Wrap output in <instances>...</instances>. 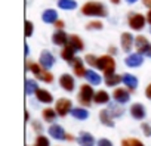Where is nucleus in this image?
<instances>
[{"mask_svg": "<svg viewBox=\"0 0 151 146\" xmlns=\"http://www.w3.org/2000/svg\"><path fill=\"white\" fill-rule=\"evenodd\" d=\"M82 14L86 15V16H99V18H104V16L108 15V11H107V8L101 2H88V3L83 5Z\"/></svg>", "mask_w": 151, "mask_h": 146, "instance_id": "f257e3e1", "label": "nucleus"}, {"mask_svg": "<svg viewBox=\"0 0 151 146\" xmlns=\"http://www.w3.org/2000/svg\"><path fill=\"white\" fill-rule=\"evenodd\" d=\"M25 65H27V69H30L33 74L36 75V78H40V80L45 81V83H52V81H53V75L50 74V72H49L46 68H43L40 63L27 62Z\"/></svg>", "mask_w": 151, "mask_h": 146, "instance_id": "f03ea898", "label": "nucleus"}, {"mask_svg": "<svg viewBox=\"0 0 151 146\" xmlns=\"http://www.w3.org/2000/svg\"><path fill=\"white\" fill-rule=\"evenodd\" d=\"M96 68L101 69L105 75H108V74H113V72H114V69H116V62H114V59H113L111 56L104 55V56L98 58Z\"/></svg>", "mask_w": 151, "mask_h": 146, "instance_id": "7ed1b4c3", "label": "nucleus"}, {"mask_svg": "<svg viewBox=\"0 0 151 146\" xmlns=\"http://www.w3.org/2000/svg\"><path fill=\"white\" fill-rule=\"evenodd\" d=\"M93 96H95V93H93L92 87L89 84H82L80 92H79V102L85 106H89L93 100Z\"/></svg>", "mask_w": 151, "mask_h": 146, "instance_id": "20e7f679", "label": "nucleus"}, {"mask_svg": "<svg viewBox=\"0 0 151 146\" xmlns=\"http://www.w3.org/2000/svg\"><path fill=\"white\" fill-rule=\"evenodd\" d=\"M145 21H147V18L141 14H129V16H127V24L135 31L142 30L144 25H145Z\"/></svg>", "mask_w": 151, "mask_h": 146, "instance_id": "39448f33", "label": "nucleus"}, {"mask_svg": "<svg viewBox=\"0 0 151 146\" xmlns=\"http://www.w3.org/2000/svg\"><path fill=\"white\" fill-rule=\"evenodd\" d=\"M55 109H56V112H58L59 117H65V115L73 109V106H71V100H70V99H65V98H61V99L56 102Z\"/></svg>", "mask_w": 151, "mask_h": 146, "instance_id": "423d86ee", "label": "nucleus"}, {"mask_svg": "<svg viewBox=\"0 0 151 146\" xmlns=\"http://www.w3.org/2000/svg\"><path fill=\"white\" fill-rule=\"evenodd\" d=\"M39 63H40L43 68L49 69V68H52V66H53V63H55V58H53V55H52L49 50H43V52L40 53Z\"/></svg>", "mask_w": 151, "mask_h": 146, "instance_id": "0eeeda50", "label": "nucleus"}, {"mask_svg": "<svg viewBox=\"0 0 151 146\" xmlns=\"http://www.w3.org/2000/svg\"><path fill=\"white\" fill-rule=\"evenodd\" d=\"M68 63H70V66H73L74 74L77 75V77H85L86 69H85V66H83V61H82L80 58H74V59L70 61Z\"/></svg>", "mask_w": 151, "mask_h": 146, "instance_id": "6e6552de", "label": "nucleus"}, {"mask_svg": "<svg viewBox=\"0 0 151 146\" xmlns=\"http://www.w3.org/2000/svg\"><path fill=\"white\" fill-rule=\"evenodd\" d=\"M68 40H70V37H68L67 33L62 31V30H56V31L53 33V36H52V41H53V44H56V46H67V44H68Z\"/></svg>", "mask_w": 151, "mask_h": 146, "instance_id": "1a4fd4ad", "label": "nucleus"}, {"mask_svg": "<svg viewBox=\"0 0 151 146\" xmlns=\"http://www.w3.org/2000/svg\"><path fill=\"white\" fill-rule=\"evenodd\" d=\"M59 86H61L64 90H67V92H73L76 83H74V78H73L70 74H62V75L59 77Z\"/></svg>", "mask_w": 151, "mask_h": 146, "instance_id": "9d476101", "label": "nucleus"}, {"mask_svg": "<svg viewBox=\"0 0 151 146\" xmlns=\"http://www.w3.org/2000/svg\"><path fill=\"white\" fill-rule=\"evenodd\" d=\"M120 43H122V49L126 53H129L130 49H132V46L135 44V38H133V36L130 33H123L122 34V38H120Z\"/></svg>", "mask_w": 151, "mask_h": 146, "instance_id": "9b49d317", "label": "nucleus"}, {"mask_svg": "<svg viewBox=\"0 0 151 146\" xmlns=\"http://www.w3.org/2000/svg\"><path fill=\"white\" fill-rule=\"evenodd\" d=\"M129 98H130V96H129V92H127L126 89H122V87L116 89L114 93H113V99H114V102H119L120 105L129 102Z\"/></svg>", "mask_w": 151, "mask_h": 146, "instance_id": "f8f14e48", "label": "nucleus"}, {"mask_svg": "<svg viewBox=\"0 0 151 146\" xmlns=\"http://www.w3.org/2000/svg\"><path fill=\"white\" fill-rule=\"evenodd\" d=\"M150 46H151V44L148 43V40H147L144 36H138V37H135V47H136L138 53L145 55V52L148 50Z\"/></svg>", "mask_w": 151, "mask_h": 146, "instance_id": "ddd939ff", "label": "nucleus"}, {"mask_svg": "<svg viewBox=\"0 0 151 146\" xmlns=\"http://www.w3.org/2000/svg\"><path fill=\"white\" fill-rule=\"evenodd\" d=\"M142 62H144V58H142L141 53H130V55L124 59V63H126L127 66H132V68L139 66Z\"/></svg>", "mask_w": 151, "mask_h": 146, "instance_id": "4468645a", "label": "nucleus"}, {"mask_svg": "<svg viewBox=\"0 0 151 146\" xmlns=\"http://www.w3.org/2000/svg\"><path fill=\"white\" fill-rule=\"evenodd\" d=\"M49 134H50V137L58 139V140H65V136H67L64 128L61 125H58V124H53V125L49 127Z\"/></svg>", "mask_w": 151, "mask_h": 146, "instance_id": "2eb2a0df", "label": "nucleus"}, {"mask_svg": "<svg viewBox=\"0 0 151 146\" xmlns=\"http://www.w3.org/2000/svg\"><path fill=\"white\" fill-rule=\"evenodd\" d=\"M77 142H79L80 146H93L95 145L93 136L91 133H88V131H82L79 134V137H77Z\"/></svg>", "mask_w": 151, "mask_h": 146, "instance_id": "dca6fc26", "label": "nucleus"}, {"mask_svg": "<svg viewBox=\"0 0 151 146\" xmlns=\"http://www.w3.org/2000/svg\"><path fill=\"white\" fill-rule=\"evenodd\" d=\"M36 98L42 103H52L53 102V96L47 90H45V89H37L36 90Z\"/></svg>", "mask_w": 151, "mask_h": 146, "instance_id": "f3484780", "label": "nucleus"}, {"mask_svg": "<svg viewBox=\"0 0 151 146\" xmlns=\"http://www.w3.org/2000/svg\"><path fill=\"white\" fill-rule=\"evenodd\" d=\"M130 115L135 118V120H142V118H145V108L141 105V103H135V105H132V108H130Z\"/></svg>", "mask_w": 151, "mask_h": 146, "instance_id": "a211bd4d", "label": "nucleus"}, {"mask_svg": "<svg viewBox=\"0 0 151 146\" xmlns=\"http://www.w3.org/2000/svg\"><path fill=\"white\" fill-rule=\"evenodd\" d=\"M114 117L111 115V112L108 111V109H102L101 112H99V120H101V122L104 124V125H107V127H114V120H113Z\"/></svg>", "mask_w": 151, "mask_h": 146, "instance_id": "6ab92c4d", "label": "nucleus"}, {"mask_svg": "<svg viewBox=\"0 0 151 146\" xmlns=\"http://www.w3.org/2000/svg\"><path fill=\"white\" fill-rule=\"evenodd\" d=\"M42 19H43L45 24H55L58 21V14H56L55 9H47V11L43 12Z\"/></svg>", "mask_w": 151, "mask_h": 146, "instance_id": "aec40b11", "label": "nucleus"}, {"mask_svg": "<svg viewBox=\"0 0 151 146\" xmlns=\"http://www.w3.org/2000/svg\"><path fill=\"white\" fill-rule=\"evenodd\" d=\"M122 77H123L124 86H126L130 92H133V90L138 87V78H136L135 75H132V74H124V75H122Z\"/></svg>", "mask_w": 151, "mask_h": 146, "instance_id": "412c9836", "label": "nucleus"}, {"mask_svg": "<svg viewBox=\"0 0 151 146\" xmlns=\"http://www.w3.org/2000/svg\"><path fill=\"white\" fill-rule=\"evenodd\" d=\"M77 52L73 46H70V44H67V46H64V49H62V52H61V56H62V59H65V61H73L76 56H74V53Z\"/></svg>", "mask_w": 151, "mask_h": 146, "instance_id": "4be33fe9", "label": "nucleus"}, {"mask_svg": "<svg viewBox=\"0 0 151 146\" xmlns=\"http://www.w3.org/2000/svg\"><path fill=\"white\" fill-rule=\"evenodd\" d=\"M93 102L98 103V105H104V103H108L110 102V95L104 90H99L98 93H95L93 96Z\"/></svg>", "mask_w": 151, "mask_h": 146, "instance_id": "5701e85b", "label": "nucleus"}, {"mask_svg": "<svg viewBox=\"0 0 151 146\" xmlns=\"http://www.w3.org/2000/svg\"><path fill=\"white\" fill-rule=\"evenodd\" d=\"M68 44L70 46H73L76 50H83V47H85V44H83V41H82V38L79 37V36H76V34H73V36H70V40H68Z\"/></svg>", "mask_w": 151, "mask_h": 146, "instance_id": "b1692460", "label": "nucleus"}, {"mask_svg": "<svg viewBox=\"0 0 151 146\" xmlns=\"http://www.w3.org/2000/svg\"><path fill=\"white\" fill-rule=\"evenodd\" d=\"M85 78L91 83V84H95V86H98V84H101V77L96 74L95 71H92V69H88L86 71V74H85Z\"/></svg>", "mask_w": 151, "mask_h": 146, "instance_id": "393cba45", "label": "nucleus"}, {"mask_svg": "<svg viewBox=\"0 0 151 146\" xmlns=\"http://www.w3.org/2000/svg\"><path fill=\"white\" fill-rule=\"evenodd\" d=\"M120 81H123V77H120V75H117V74H108V75H105V84L107 86H110V87H114V86H117Z\"/></svg>", "mask_w": 151, "mask_h": 146, "instance_id": "a878e982", "label": "nucleus"}, {"mask_svg": "<svg viewBox=\"0 0 151 146\" xmlns=\"http://www.w3.org/2000/svg\"><path fill=\"white\" fill-rule=\"evenodd\" d=\"M58 6L64 11H73L77 8V2L76 0H58Z\"/></svg>", "mask_w": 151, "mask_h": 146, "instance_id": "bb28decb", "label": "nucleus"}, {"mask_svg": "<svg viewBox=\"0 0 151 146\" xmlns=\"http://www.w3.org/2000/svg\"><path fill=\"white\" fill-rule=\"evenodd\" d=\"M71 115L76 118V120H86L89 117V112L83 108H73L71 109Z\"/></svg>", "mask_w": 151, "mask_h": 146, "instance_id": "cd10ccee", "label": "nucleus"}, {"mask_svg": "<svg viewBox=\"0 0 151 146\" xmlns=\"http://www.w3.org/2000/svg\"><path fill=\"white\" fill-rule=\"evenodd\" d=\"M42 115H43V120H45V121H47V122H53V121L56 120V117H58V112H56V109H50V108H47V109H45V111L42 112Z\"/></svg>", "mask_w": 151, "mask_h": 146, "instance_id": "c85d7f7f", "label": "nucleus"}, {"mask_svg": "<svg viewBox=\"0 0 151 146\" xmlns=\"http://www.w3.org/2000/svg\"><path fill=\"white\" fill-rule=\"evenodd\" d=\"M37 89H39V87H37V81H36V80H31V78L25 80V93H27L28 96L33 95V93H36Z\"/></svg>", "mask_w": 151, "mask_h": 146, "instance_id": "c756f323", "label": "nucleus"}, {"mask_svg": "<svg viewBox=\"0 0 151 146\" xmlns=\"http://www.w3.org/2000/svg\"><path fill=\"white\" fill-rule=\"evenodd\" d=\"M108 111L111 112L113 117H122V115H123V108L119 106V102L110 103V105H108Z\"/></svg>", "mask_w": 151, "mask_h": 146, "instance_id": "7c9ffc66", "label": "nucleus"}, {"mask_svg": "<svg viewBox=\"0 0 151 146\" xmlns=\"http://www.w3.org/2000/svg\"><path fill=\"white\" fill-rule=\"evenodd\" d=\"M122 146H144V143L139 142L138 139L130 137V139H124V140L122 142Z\"/></svg>", "mask_w": 151, "mask_h": 146, "instance_id": "2f4dec72", "label": "nucleus"}, {"mask_svg": "<svg viewBox=\"0 0 151 146\" xmlns=\"http://www.w3.org/2000/svg\"><path fill=\"white\" fill-rule=\"evenodd\" d=\"M34 146H50V143H49V139H47V137H45V136L40 134V136L36 139Z\"/></svg>", "mask_w": 151, "mask_h": 146, "instance_id": "473e14b6", "label": "nucleus"}, {"mask_svg": "<svg viewBox=\"0 0 151 146\" xmlns=\"http://www.w3.org/2000/svg\"><path fill=\"white\" fill-rule=\"evenodd\" d=\"M102 22L101 21H92V22H89L88 25H86V28L88 30H102Z\"/></svg>", "mask_w": 151, "mask_h": 146, "instance_id": "72a5a7b5", "label": "nucleus"}, {"mask_svg": "<svg viewBox=\"0 0 151 146\" xmlns=\"http://www.w3.org/2000/svg\"><path fill=\"white\" fill-rule=\"evenodd\" d=\"M33 30H34L33 22L31 21H25V36L27 37H31L33 36Z\"/></svg>", "mask_w": 151, "mask_h": 146, "instance_id": "f704fd0d", "label": "nucleus"}, {"mask_svg": "<svg viewBox=\"0 0 151 146\" xmlns=\"http://www.w3.org/2000/svg\"><path fill=\"white\" fill-rule=\"evenodd\" d=\"M85 61H86L91 66H96V63H98V58H95L93 55H86Z\"/></svg>", "mask_w": 151, "mask_h": 146, "instance_id": "c9c22d12", "label": "nucleus"}, {"mask_svg": "<svg viewBox=\"0 0 151 146\" xmlns=\"http://www.w3.org/2000/svg\"><path fill=\"white\" fill-rule=\"evenodd\" d=\"M141 128H142V131H144V134H145L147 137H150V136H151V125H150V124L144 122V124L141 125Z\"/></svg>", "mask_w": 151, "mask_h": 146, "instance_id": "e433bc0d", "label": "nucleus"}, {"mask_svg": "<svg viewBox=\"0 0 151 146\" xmlns=\"http://www.w3.org/2000/svg\"><path fill=\"white\" fill-rule=\"evenodd\" d=\"M98 146H113V143L108 140V139H101L98 142Z\"/></svg>", "mask_w": 151, "mask_h": 146, "instance_id": "4c0bfd02", "label": "nucleus"}, {"mask_svg": "<svg viewBox=\"0 0 151 146\" xmlns=\"http://www.w3.org/2000/svg\"><path fill=\"white\" fill-rule=\"evenodd\" d=\"M33 128H34L36 131H42V124H40L39 121H34V122H33Z\"/></svg>", "mask_w": 151, "mask_h": 146, "instance_id": "58836bf2", "label": "nucleus"}, {"mask_svg": "<svg viewBox=\"0 0 151 146\" xmlns=\"http://www.w3.org/2000/svg\"><path fill=\"white\" fill-rule=\"evenodd\" d=\"M145 96H147V98L151 100V84H150V86L145 89Z\"/></svg>", "mask_w": 151, "mask_h": 146, "instance_id": "ea45409f", "label": "nucleus"}, {"mask_svg": "<svg viewBox=\"0 0 151 146\" xmlns=\"http://www.w3.org/2000/svg\"><path fill=\"white\" fill-rule=\"evenodd\" d=\"M55 27H56L58 30H62V27H64V22H62V21H56V22H55Z\"/></svg>", "mask_w": 151, "mask_h": 146, "instance_id": "a19ab883", "label": "nucleus"}, {"mask_svg": "<svg viewBox=\"0 0 151 146\" xmlns=\"http://www.w3.org/2000/svg\"><path fill=\"white\" fill-rule=\"evenodd\" d=\"M142 3H144L147 8H150V9H151V0H142Z\"/></svg>", "mask_w": 151, "mask_h": 146, "instance_id": "79ce46f5", "label": "nucleus"}, {"mask_svg": "<svg viewBox=\"0 0 151 146\" xmlns=\"http://www.w3.org/2000/svg\"><path fill=\"white\" fill-rule=\"evenodd\" d=\"M147 22L151 25V9L148 11V14H147Z\"/></svg>", "mask_w": 151, "mask_h": 146, "instance_id": "37998d69", "label": "nucleus"}, {"mask_svg": "<svg viewBox=\"0 0 151 146\" xmlns=\"http://www.w3.org/2000/svg\"><path fill=\"white\" fill-rule=\"evenodd\" d=\"M65 140H71V142H73V140H74V136H71V134H67V136H65Z\"/></svg>", "mask_w": 151, "mask_h": 146, "instance_id": "c03bdc74", "label": "nucleus"}, {"mask_svg": "<svg viewBox=\"0 0 151 146\" xmlns=\"http://www.w3.org/2000/svg\"><path fill=\"white\" fill-rule=\"evenodd\" d=\"M145 55H147V56H148V58H151V46H150V47H148V50H147V52H145Z\"/></svg>", "mask_w": 151, "mask_h": 146, "instance_id": "a18cd8bd", "label": "nucleus"}, {"mask_svg": "<svg viewBox=\"0 0 151 146\" xmlns=\"http://www.w3.org/2000/svg\"><path fill=\"white\" fill-rule=\"evenodd\" d=\"M30 53V49H28V44H25V56H28Z\"/></svg>", "mask_w": 151, "mask_h": 146, "instance_id": "49530a36", "label": "nucleus"}, {"mask_svg": "<svg viewBox=\"0 0 151 146\" xmlns=\"http://www.w3.org/2000/svg\"><path fill=\"white\" fill-rule=\"evenodd\" d=\"M116 52H117V50H116V47H110V53H113V55H114Z\"/></svg>", "mask_w": 151, "mask_h": 146, "instance_id": "de8ad7c7", "label": "nucleus"}, {"mask_svg": "<svg viewBox=\"0 0 151 146\" xmlns=\"http://www.w3.org/2000/svg\"><path fill=\"white\" fill-rule=\"evenodd\" d=\"M110 2L114 3V5H119V3H120V0H110Z\"/></svg>", "mask_w": 151, "mask_h": 146, "instance_id": "09e8293b", "label": "nucleus"}, {"mask_svg": "<svg viewBox=\"0 0 151 146\" xmlns=\"http://www.w3.org/2000/svg\"><path fill=\"white\" fill-rule=\"evenodd\" d=\"M126 2H127V3H136L138 0H126Z\"/></svg>", "mask_w": 151, "mask_h": 146, "instance_id": "8fccbe9b", "label": "nucleus"}, {"mask_svg": "<svg viewBox=\"0 0 151 146\" xmlns=\"http://www.w3.org/2000/svg\"><path fill=\"white\" fill-rule=\"evenodd\" d=\"M150 33H151V30H150Z\"/></svg>", "mask_w": 151, "mask_h": 146, "instance_id": "3c124183", "label": "nucleus"}]
</instances>
